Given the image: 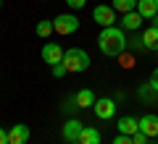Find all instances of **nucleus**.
Returning <instances> with one entry per match:
<instances>
[{
	"label": "nucleus",
	"instance_id": "nucleus-25",
	"mask_svg": "<svg viewBox=\"0 0 158 144\" xmlns=\"http://www.w3.org/2000/svg\"><path fill=\"white\" fill-rule=\"evenodd\" d=\"M66 144H82V142H66Z\"/></svg>",
	"mask_w": 158,
	"mask_h": 144
},
{
	"label": "nucleus",
	"instance_id": "nucleus-4",
	"mask_svg": "<svg viewBox=\"0 0 158 144\" xmlns=\"http://www.w3.org/2000/svg\"><path fill=\"white\" fill-rule=\"evenodd\" d=\"M92 110H95V115L100 118V121H108V118L116 115V102H113L111 97H100V100H95Z\"/></svg>",
	"mask_w": 158,
	"mask_h": 144
},
{
	"label": "nucleus",
	"instance_id": "nucleus-26",
	"mask_svg": "<svg viewBox=\"0 0 158 144\" xmlns=\"http://www.w3.org/2000/svg\"><path fill=\"white\" fill-rule=\"evenodd\" d=\"M0 6H3V3H0Z\"/></svg>",
	"mask_w": 158,
	"mask_h": 144
},
{
	"label": "nucleus",
	"instance_id": "nucleus-6",
	"mask_svg": "<svg viewBox=\"0 0 158 144\" xmlns=\"http://www.w3.org/2000/svg\"><path fill=\"white\" fill-rule=\"evenodd\" d=\"M42 60L50 63V66H56V63L63 60V47L58 42H48L45 47H42Z\"/></svg>",
	"mask_w": 158,
	"mask_h": 144
},
{
	"label": "nucleus",
	"instance_id": "nucleus-20",
	"mask_svg": "<svg viewBox=\"0 0 158 144\" xmlns=\"http://www.w3.org/2000/svg\"><path fill=\"white\" fill-rule=\"evenodd\" d=\"M132 144H148V136L142 131H135L132 134Z\"/></svg>",
	"mask_w": 158,
	"mask_h": 144
},
{
	"label": "nucleus",
	"instance_id": "nucleus-22",
	"mask_svg": "<svg viewBox=\"0 0 158 144\" xmlns=\"http://www.w3.org/2000/svg\"><path fill=\"white\" fill-rule=\"evenodd\" d=\"M113 144H132V136H127V134H118V136L113 139Z\"/></svg>",
	"mask_w": 158,
	"mask_h": 144
},
{
	"label": "nucleus",
	"instance_id": "nucleus-16",
	"mask_svg": "<svg viewBox=\"0 0 158 144\" xmlns=\"http://www.w3.org/2000/svg\"><path fill=\"white\" fill-rule=\"evenodd\" d=\"M111 8L116 13H129V11H135V8H137V0H113Z\"/></svg>",
	"mask_w": 158,
	"mask_h": 144
},
{
	"label": "nucleus",
	"instance_id": "nucleus-12",
	"mask_svg": "<svg viewBox=\"0 0 158 144\" xmlns=\"http://www.w3.org/2000/svg\"><path fill=\"white\" fill-rule=\"evenodd\" d=\"M137 13H140L142 18H153L158 13V0H137Z\"/></svg>",
	"mask_w": 158,
	"mask_h": 144
},
{
	"label": "nucleus",
	"instance_id": "nucleus-23",
	"mask_svg": "<svg viewBox=\"0 0 158 144\" xmlns=\"http://www.w3.org/2000/svg\"><path fill=\"white\" fill-rule=\"evenodd\" d=\"M0 144H8V131H3V128H0Z\"/></svg>",
	"mask_w": 158,
	"mask_h": 144
},
{
	"label": "nucleus",
	"instance_id": "nucleus-24",
	"mask_svg": "<svg viewBox=\"0 0 158 144\" xmlns=\"http://www.w3.org/2000/svg\"><path fill=\"white\" fill-rule=\"evenodd\" d=\"M150 21H153L150 26H156V29H158V13H156V16H153V18H150Z\"/></svg>",
	"mask_w": 158,
	"mask_h": 144
},
{
	"label": "nucleus",
	"instance_id": "nucleus-18",
	"mask_svg": "<svg viewBox=\"0 0 158 144\" xmlns=\"http://www.w3.org/2000/svg\"><path fill=\"white\" fill-rule=\"evenodd\" d=\"M50 73H53V76H56V79H61V76H66V66H63V63H56V66H50Z\"/></svg>",
	"mask_w": 158,
	"mask_h": 144
},
{
	"label": "nucleus",
	"instance_id": "nucleus-17",
	"mask_svg": "<svg viewBox=\"0 0 158 144\" xmlns=\"http://www.w3.org/2000/svg\"><path fill=\"white\" fill-rule=\"evenodd\" d=\"M50 34H53V21H40L37 24V37L45 39V37H50Z\"/></svg>",
	"mask_w": 158,
	"mask_h": 144
},
{
	"label": "nucleus",
	"instance_id": "nucleus-11",
	"mask_svg": "<svg viewBox=\"0 0 158 144\" xmlns=\"http://www.w3.org/2000/svg\"><path fill=\"white\" fill-rule=\"evenodd\" d=\"M121 26L127 29V32H137V29L142 26V16L137 11H129V13H121Z\"/></svg>",
	"mask_w": 158,
	"mask_h": 144
},
{
	"label": "nucleus",
	"instance_id": "nucleus-3",
	"mask_svg": "<svg viewBox=\"0 0 158 144\" xmlns=\"http://www.w3.org/2000/svg\"><path fill=\"white\" fill-rule=\"evenodd\" d=\"M79 29V18L74 13H61L58 18H53V32L58 34H74Z\"/></svg>",
	"mask_w": 158,
	"mask_h": 144
},
{
	"label": "nucleus",
	"instance_id": "nucleus-13",
	"mask_svg": "<svg viewBox=\"0 0 158 144\" xmlns=\"http://www.w3.org/2000/svg\"><path fill=\"white\" fill-rule=\"evenodd\" d=\"M116 128H118V134H127V136H132L135 131H140V126H137V118H132V115H124V118H118Z\"/></svg>",
	"mask_w": 158,
	"mask_h": 144
},
{
	"label": "nucleus",
	"instance_id": "nucleus-21",
	"mask_svg": "<svg viewBox=\"0 0 158 144\" xmlns=\"http://www.w3.org/2000/svg\"><path fill=\"white\" fill-rule=\"evenodd\" d=\"M148 87H150V89H153V92H156V94H158V68H156V71H153V73H150V81H148Z\"/></svg>",
	"mask_w": 158,
	"mask_h": 144
},
{
	"label": "nucleus",
	"instance_id": "nucleus-9",
	"mask_svg": "<svg viewBox=\"0 0 158 144\" xmlns=\"http://www.w3.org/2000/svg\"><path fill=\"white\" fill-rule=\"evenodd\" d=\"M27 142H29V126H24V123L11 126V131H8V144H27Z\"/></svg>",
	"mask_w": 158,
	"mask_h": 144
},
{
	"label": "nucleus",
	"instance_id": "nucleus-8",
	"mask_svg": "<svg viewBox=\"0 0 158 144\" xmlns=\"http://www.w3.org/2000/svg\"><path fill=\"white\" fill-rule=\"evenodd\" d=\"M137 126H140V131L145 134L148 139H150V136H158V115H153V113L137 118Z\"/></svg>",
	"mask_w": 158,
	"mask_h": 144
},
{
	"label": "nucleus",
	"instance_id": "nucleus-15",
	"mask_svg": "<svg viewBox=\"0 0 158 144\" xmlns=\"http://www.w3.org/2000/svg\"><path fill=\"white\" fill-rule=\"evenodd\" d=\"M79 142L82 144H100V131L92 128V126H85L82 134H79Z\"/></svg>",
	"mask_w": 158,
	"mask_h": 144
},
{
	"label": "nucleus",
	"instance_id": "nucleus-5",
	"mask_svg": "<svg viewBox=\"0 0 158 144\" xmlns=\"http://www.w3.org/2000/svg\"><path fill=\"white\" fill-rule=\"evenodd\" d=\"M92 18H95L103 29L113 26V21H116V11H113L111 6H95V8H92Z\"/></svg>",
	"mask_w": 158,
	"mask_h": 144
},
{
	"label": "nucleus",
	"instance_id": "nucleus-1",
	"mask_svg": "<svg viewBox=\"0 0 158 144\" xmlns=\"http://www.w3.org/2000/svg\"><path fill=\"white\" fill-rule=\"evenodd\" d=\"M98 47H100L103 55L116 58V55H121L127 50V34L121 29H116V26H106L100 32V37H98Z\"/></svg>",
	"mask_w": 158,
	"mask_h": 144
},
{
	"label": "nucleus",
	"instance_id": "nucleus-2",
	"mask_svg": "<svg viewBox=\"0 0 158 144\" xmlns=\"http://www.w3.org/2000/svg\"><path fill=\"white\" fill-rule=\"evenodd\" d=\"M63 66H66L69 73H82L90 68V55H87V50H82V47H71V50H63Z\"/></svg>",
	"mask_w": 158,
	"mask_h": 144
},
{
	"label": "nucleus",
	"instance_id": "nucleus-14",
	"mask_svg": "<svg viewBox=\"0 0 158 144\" xmlns=\"http://www.w3.org/2000/svg\"><path fill=\"white\" fill-rule=\"evenodd\" d=\"M142 47H148V50H158V29L156 26H148L145 32H142Z\"/></svg>",
	"mask_w": 158,
	"mask_h": 144
},
{
	"label": "nucleus",
	"instance_id": "nucleus-7",
	"mask_svg": "<svg viewBox=\"0 0 158 144\" xmlns=\"http://www.w3.org/2000/svg\"><path fill=\"white\" fill-rule=\"evenodd\" d=\"M82 128H85V123H79L77 118H69V121L63 123V128H61V136L66 139V142H79Z\"/></svg>",
	"mask_w": 158,
	"mask_h": 144
},
{
	"label": "nucleus",
	"instance_id": "nucleus-19",
	"mask_svg": "<svg viewBox=\"0 0 158 144\" xmlns=\"http://www.w3.org/2000/svg\"><path fill=\"white\" fill-rule=\"evenodd\" d=\"M66 6L71 8V11H79V8L87 6V0H66Z\"/></svg>",
	"mask_w": 158,
	"mask_h": 144
},
{
	"label": "nucleus",
	"instance_id": "nucleus-10",
	"mask_svg": "<svg viewBox=\"0 0 158 144\" xmlns=\"http://www.w3.org/2000/svg\"><path fill=\"white\" fill-rule=\"evenodd\" d=\"M95 92H92V89H79L77 94H74V105L79 107V110H82V107H92L95 105Z\"/></svg>",
	"mask_w": 158,
	"mask_h": 144
}]
</instances>
